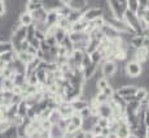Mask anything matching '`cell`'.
<instances>
[{
  "label": "cell",
  "mask_w": 149,
  "mask_h": 138,
  "mask_svg": "<svg viewBox=\"0 0 149 138\" xmlns=\"http://www.w3.org/2000/svg\"><path fill=\"white\" fill-rule=\"evenodd\" d=\"M95 99L97 100V103H99V104H101V103H107L110 98H108L104 93H102V91H99V93L95 95Z\"/></svg>",
  "instance_id": "obj_31"
},
{
  "label": "cell",
  "mask_w": 149,
  "mask_h": 138,
  "mask_svg": "<svg viewBox=\"0 0 149 138\" xmlns=\"http://www.w3.org/2000/svg\"><path fill=\"white\" fill-rule=\"evenodd\" d=\"M9 65L12 67V69L14 70V73H24V74H26V64H24V63H22L21 60H18L17 57L13 60L12 63H9Z\"/></svg>",
  "instance_id": "obj_14"
},
{
  "label": "cell",
  "mask_w": 149,
  "mask_h": 138,
  "mask_svg": "<svg viewBox=\"0 0 149 138\" xmlns=\"http://www.w3.org/2000/svg\"><path fill=\"white\" fill-rule=\"evenodd\" d=\"M18 21L21 25H24V26H30V25L34 24V20H33V16H31L30 12H27V11H24V12L19 13L18 16Z\"/></svg>",
  "instance_id": "obj_13"
},
{
  "label": "cell",
  "mask_w": 149,
  "mask_h": 138,
  "mask_svg": "<svg viewBox=\"0 0 149 138\" xmlns=\"http://www.w3.org/2000/svg\"><path fill=\"white\" fill-rule=\"evenodd\" d=\"M58 18H60V16H58V13H57V11H49V12H47L45 24H47V26H51V25H57Z\"/></svg>",
  "instance_id": "obj_16"
},
{
  "label": "cell",
  "mask_w": 149,
  "mask_h": 138,
  "mask_svg": "<svg viewBox=\"0 0 149 138\" xmlns=\"http://www.w3.org/2000/svg\"><path fill=\"white\" fill-rule=\"evenodd\" d=\"M137 3H139V5H141V7H147L149 0H137Z\"/></svg>",
  "instance_id": "obj_45"
},
{
  "label": "cell",
  "mask_w": 149,
  "mask_h": 138,
  "mask_svg": "<svg viewBox=\"0 0 149 138\" xmlns=\"http://www.w3.org/2000/svg\"><path fill=\"white\" fill-rule=\"evenodd\" d=\"M143 69H144V64L136 61V60H130V61L126 63L123 72L126 73V76L131 77V78H137L141 74Z\"/></svg>",
  "instance_id": "obj_2"
},
{
  "label": "cell",
  "mask_w": 149,
  "mask_h": 138,
  "mask_svg": "<svg viewBox=\"0 0 149 138\" xmlns=\"http://www.w3.org/2000/svg\"><path fill=\"white\" fill-rule=\"evenodd\" d=\"M102 16H104V9L100 7H92V5L83 13V18L88 22L93 21V20L99 18V17H102Z\"/></svg>",
  "instance_id": "obj_5"
},
{
  "label": "cell",
  "mask_w": 149,
  "mask_h": 138,
  "mask_svg": "<svg viewBox=\"0 0 149 138\" xmlns=\"http://www.w3.org/2000/svg\"><path fill=\"white\" fill-rule=\"evenodd\" d=\"M45 42L48 43L49 46H56L57 42H56V38L52 35V37H45Z\"/></svg>",
  "instance_id": "obj_42"
},
{
  "label": "cell",
  "mask_w": 149,
  "mask_h": 138,
  "mask_svg": "<svg viewBox=\"0 0 149 138\" xmlns=\"http://www.w3.org/2000/svg\"><path fill=\"white\" fill-rule=\"evenodd\" d=\"M90 59H91V63L99 65L100 63L102 61V55L99 50H95V51H92V52H90Z\"/></svg>",
  "instance_id": "obj_25"
},
{
  "label": "cell",
  "mask_w": 149,
  "mask_h": 138,
  "mask_svg": "<svg viewBox=\"0 0 149 138\" xmlns=\"http://www.w3.org/2000/svg\"><path fill=\"white\" fill-rule=\"evenodd\" d=\"M83 134H84V138H95V134H93L91 130H88V132H83Z\"/></svg>",
  "instance_id": "obj_44"
},
{
  "label": "cell",
  "mask_w": 149,
  "mask_h": 138,
  "mask_svg": "<svg viewBox=\"0 0 149 138\" xmlns=\"http://www.w3.org/2000/svg\"><path fill=\"white\" fill-rule=\"evenodd\" d=\"M70 25L71 24L69 22L68 17H60L58 21H57V26L61 27V29H64V30H66V31H69V29H70Z\"/></svg>",
  "instance_id": "obj_28"
},
{
  "label": "cell",
  "mask_w": 149,
  "mask_h": 138,
  "mask_svg": "<svg viewBox=\"0 0 149 138\" xmlns=\"http://www.w3.org/2000/svg\"><path fill=\"white\" fill-rule=\"evenodd\" d=\"M61 119H62V116H61V113L58 112V110H57V108H54V110L51 111L49 116H48V120L51 121V124H52V125L58 124V121H60Z\"/></svg>",
  "instance_id": "obj_21"
},
{
  "label": "cell",
  "mask_w": 149,
  "mask_h": 138,
  "mask_svg": "<svg viewBox=\"0 0 149 138\" xmlns=\"http://www.w3.org/2000/svg\"><path fill=\"white\" fill-rule=\"evenodd\" d=\"M132 60H136V61L141 63V64H144V63H147L149 60V51L147 47H139L135 50V52H134V59Z\"/></svg>",
  "instance_id": "obj_6"
},
{
  "label": "cell",
  "mask_w": 149,
  "mask_h": 138,
  "mask_svg": "<svg viewBox=\"0 0 149 138\" xmlns=\"http://www.w3.org/2000/svg\"><path fill=\"white\" fill-rule=\"evenodd\" d=\"M88 27V21H86L84 18L78 20V21L73 22V24L70 25V29H69V31H86V29Z\"/></svg>",
  "instance_id": "obj_12"
},
{
  "label": "cell",
  "mask_w": 149,
  "mask_h": 138,
  "mask_svg": "<svg viewBox=\"0 0 149 138\" xmlns=\"http://www.w3.org/2000/svg\"><path fill=\"white\" fill-rule=\"evenodd\" d=\"M42 7V1L40 0H31V1H26V5H25V11L27 12H33V11L38 9V8Z\"/></svg>",
  "instance_id": "obj_22"
},
{
  "label": "cell",
  "mask_w": 149,
  "mask_h": 138,
  "mask_svg": "<svg viewBox=\"0 0 149 138\" xmlns=\"http://www.w3.org/2000/svg\"><path fill=\"white\" fill-rule=\"evenodd\" d=\"M1 83H3V77L0 76V90H1Z\"/></svg>",
  "instance_id": "obj_49"
},
{
  "label": "cell",
  "mask_w": 149,
  "mask_h": 138,
  "mask_svg": "<svg viewBox=\"0 0 149 138\" xmlns=\"http://www.w3.org/2000/svg\"><path fill=\"white\" fill-rule=\"evenodd\" d=\"M101 130H102V128L100 125H97V124H95L93 125V128L91 129V132H92L95 136H101Z\"/></svg>",
  "instance_id": "obj_40"
},
{
  "label": "cell",
  "mask_w": 149,
  "mask_h": 138,
  "mask_svg": "<svg viewBox=\"0 0 149 138\" xmlns=\"http://www.w3.org/2000/svg\"><path fill=\"white\" fill-rule=\"evenodd\" d=\"M97 125H100L101 128H105V126H109V119H105V117H100L97 120Z\"/></svg>",
  "instance_id": "obj_36"
},
{
  "label": "cell",
  "mask_w": 149,
  "mask_h": 138,
  "mask_svg": "<svg viewBox=\"0 0 149 138\" xmlns=\"http://www.w3.org/2000/svg\"><path fill=\"white\" fill-rule=\"evenodd\" d=\"M101 31H102V34H104V37H107V38L109 39H116V38H121V33H119L118 30H116L111 25H109L105 22L104 25H102L101 27Z\"/></svg>",
  "instance_id": "obj_7"
},
{
  "label": "cell",
  "mask_w": 149,
  "mask_h": 138,
  "mask_svg": "<svg viewBox=\"0 0 149 138\" xmlns=\"http://www.w3.org/2000/svg\"><path fill=\"white\" fill-rule=\"evenodd\" d=\"M100 64H101V67H100V73H101V76L105 77V78L113 77L114 74L118 72V65H117V61H114V60H111V59L102 60Z\"/></svg>",
  "instance_id": "obj_3"
},
{
  "label": "cell",
  "mask_w": 149,
  "mask_h": 138,
  "mask_svg": "<svg viewBox=\"0 0 149 138\" xmlns=\"http://www.w3.org/2000/svg\"><path fill=\"white\" fill-rule=\"evenodd\" d=\"M108 138H109V137H108Z\"/></svg>",
  "instance_id": "obj_55"
},
{
  "label": "cell",
  "mask_w": 149,
  "mask_h": 138,
  "mask_svg": "<svg viewBox=\"0 0 149 138\" xmlns=\"http://www.w3.org/2000/svg\"><path fill=\"white\" fill-rule=\"evenodd\" d=\"M79 115H81V117L82 119H87L88 116H91V111H90V108H84V110H82V111H79L78 112Z\"/></svg>",
  "instance_id": "obj_39"
},
{
  "label": "cell",
  "mask_w": 149,
  "mask_h": 138,
  "mask_svg": "<svg viewBox=\"0 0 149 138\" xmlns=\"http://www.w3.org/2000/svg\"><path fill=\"white\" fill-rule=\"evenodd\" d=\"M143 123L145 124V126H149V111L145 112V116H144V120H143Z\"/></svg>",
  "instance_id": "obj_43"
},
{
  "label": "cell",
  "mask_w": 149,
  "mask_h": 138,
  "mask_svg": "<svg viewBox=\"0 0 149 138\" xmlns=\"http://www.w3.org/2000/svg\"><path fill=\"white\" fill-rule=\"evenodd\" d=\"M70 123L71 124H74L75 126H78V128H81V125L83 123V119L81 117V115H79L78 112H74V113L70 116Z\"/></svg>",
  "instance_id": "obj_29"
},
{
  "label": "cell",
  "mask_w": 149,
  "mask_h": 138,
  "mask_svg": "<svg viewBox=\"0 0 149 138\" xmlns=\"http://www.w3.org/2000/svg\"><path fill=\"white\" fill-rule=\"evenodd\" d=\"M147 138H149V126H147Z\"/></svg>",
  "instance_id": "obj_50"
},
{
  "label": "cell",
  "mask_w": 149,
  "mask_h": 138,
  "mask_svg": "<svg viewBox=\"0 0 149 138\" xmlns=\"http://www.w3.org/2000/svg\"><path fill=\"white\" fill-rule=\"evenodd\" d=\"M97 115H99L100 117L110 119L111 115H113V111H111V108H110V106H109L108 102L99 104V107H97Z\"/></svg>",
  "instance_id": "obj_9"
},
{
  "label": "cell",
  "mask_w": 149,
  "mask_h": 138,
  "mask_svg": "<svg viewBox=\"0 0 149 138\" xmlns=\"http://www.w3.org/2000/svg\"><path fill=\"white\" fill-rule=\"evenodd\" d=\"M78 130H81V128H78V126H75L74 124H68L66 126V129H65V132L66 133H74V132H78Z\"/></svg>",
  "instance_id": "obj_35"
},
{
  "label": "cell",
  "mask_w": 149,
  "mask_h": 138,
  "mask_svg": "<svg viewBox=\"0 0 149 138\" xmlns=\"http://www.w3.org/2000/svg\"><path fill=\"white\" fill-rule=\"evenodd\" d=\"M5 67H7V64H5L3 60H0V70H3V69H4Z\"/></svg>",
  "instance_id": "obj_47"
},
{
  "label": "cell",
  "mask_w": 149,
  "mask_h": 138,
  "mask_svg": "<svg viewBox=\"0 0 149 138\" xmlns=\"http://www.w3.org/2000/svg\"><path fill=\"white\" fill-rule=\"evenodd\" d=\"M83 17V12L81 9H74V8H71L70 13L68 14V20L70 24H73V22L78 21V20H81Z\"/></svg>",
  "instance_id": "obj_19"
},
{
  "label": "cell",
  "mask_w": 149,
  "mask_h": 138,
  "mask_svg": "<svg viewBox=\"0 0 149 138\" xmlns=\"http://www.w3.org/2000/svg\"><path fill=\"white\" fill-rule=\"evenodd\" d=\"M16 56H17V52H14L13 50H9V51H5V52L0 54V60H3L5 64H9V63H12L16 59Z\"/></svg>",
  "instance_id": "obj_18"
},
{
  "label": "cell",
  "mask_w": 149,
  "mask_h": 138,
  "mask_svg": "<svg viewBox=\"0 0 149 138\" xmlns=\"http://www.w3.org/2000/svg\"><path fill=\"white\" fill-rule=\"evenodd\" d=\"M108 3V7H109V11H110L111 16L116 17V18H119V20H123V14H125V11L127 8H125L118 0H107Z\"/></svg>",
  "instance_id": "obj_4"
},
{
  "label": "cell",
  "mask_w": 149,
  "mask_h": 138,
  "mask_svg": "<svg viewBox=\"0 0 149 138\" xmlns=\"http://www.w3.org/2000/svg\"><path fill=\"white\" fill-rule=\"evenodd\" d=\"M48 132H49V138H64L65 134V130L60 128L57 124L51 126V129Z\"/></svg>",
  "instance_id": "obj_17"
},
{
  "label": "cell",
  "mask_w": 149,
  "mask_h": 138,
  "mask_svg": "<svg viewBox=\"0 0 149 138\" xmlns=\"http://www.w3.org/2000/svg\"><path fill=\"white\" fill-rule=\"evenodd\" d=\"M66 34H68L66 30H64V29L57 26V30H56V33H54V38H56L57 44H60V43L64 41V38H65V35H66Z\"/></svg>",
  "instance_id": "obj_27"
},
{
  "label": "cell",
  "mask_w": 149,
  "mask_h": 138,
  "mask_svg": "<svg viewBox=\"0 0 149 138\" xmlns=\"http://www.w3.org/2000/svg\"><path fill=\"white\" fill-rule=\"evenodd\" d=\"M128 44H130L131 47H134L135 50L139 47H143V46H144V35L134 34V35L130 38V41H128Z\"/></svg>",
  "instance_id": "obj_15"
},
{
  "label": "cell",
  "mask_w": 149,
  "mask_h": 138,
  "mask_svg": "<svg viewBox=\"0 0 149 138\" xmlns=\"http://www.w3.org/2000/svg\"><path fill=\"white\" fill-rule=\"evenodd\" d=\"M75 138H84V134H83V132H82V130L79 132V133L77 134V137H75Z\"/></svg>",
  "instance_id": "obj_48"
},
{
  "label": "cell",
  "mask_w": 149,
  "mask_h": 138,
  "mask_svg": "<svg viewBox=\"0 0 149 138\" xmlns=\"http://www.w3.org/2000/svg\"><path fill=\"white\" fill-rule=\"evenodd\" d=\"M137 7H139V3H137V0H127V8L130 11L135 12V11L137 9Z\"/></svg>",
  "instance_id": "obj_33"
},
{
  "label": "cell",
  "mask_w": 149,
  "mask_h": 138,
  "mask_svg": "<svg viewBox=\"0 0 149 138\" xmlns=\"http://www.w3.org/2000/svg\"><path fill=\"white\" fill-rule=\"evenodd\" d=\"M5 11H7V4H5V0H0V16H4Z\"/></svg>",
  "instance_id": "obj_41"
},
{
  "label": "cell",
  "mask_w": 149,
  "mask_h": 138,
  "mask_svg": "<svg viewBox=\"0 0 149 138\" xmlns=\"http://www.w3.org/2000/svg\"><path fill=\"white\" fill-rule=\"evenodd\" d=\"M127 138H136V136H134V134H130Z\"/></svg>",
  "instance_id": "obj_51"
},
{
  "label": "cell",
  "mask_w": 149,
  "mask_h": 138,
  "mask_svg": "<svg viewBox=\"0 0 149 138\" xmlns=\"http://www.w3.org/2000/svg\"><path fill=\"white\" fill-rule=\"evenodd\" d=\"M0 76H1V70H0Z\"/></svg>",
  "instance_id": "obj_53"
},
{
  "label": "cell",
  "mask_w": 149,
  "mask_h": 138,
  "mask_svg": "<svg viewBox=\"0 0 149 138\" xmlns=\"http://www.w3.org/2000/svg\"><path fill=\"white\" fill-rule=\"evenodd\" d=\"M147 108H148V111H149V96H148V102H147Z\"/></svg>",
  "instance_id": "obj_52"
},
{
  "label": "cell",
  "mask_w": 149,
  "mask_h": 138,
  "mask_svg": "<svg viewBox=\"0 0 149 138\" xmlns=\"http://www.w3.org/2000/svg\"><path fill=\"white\" fill-rule=\"evenodd\" d=\"M9 50H13L12 43L10 42H0V54L5 52V51H9Z\"/></svg>",
  "instance_id": "obj_32"
},
{
  "label": "cell",
  "mask_w": 149,
  "mask_h": 138,
  "mask_svg": "<svg viewBox=\"0 0 149 138\" xmlns=\"http://www.w3.org/2000/svg\"><path fill=\"white\" fill-rule=\"evenodd\" d=\"M34 37H35L36 39H39V41H44L45 39V33L44 31H40V30H36L35 29V33H34Z\"/></svg>",
  "instance_id": "obj_37"
},
{
  "label": "cell",
  "mask_w": 149,
  "mask_h": 138,
  "mask_svg": "<svg viewBox=\"0 0 149 138\" xmlns=\"http://www.w3.org/2000/svg\"><path fill=\"white\" fill-rule=\"evenodd\" d=\"M60 1H61L64 5H70L71 4V0H60Z\"/></svg>",
  "instance_id": "obj_46"
},
{
  "label": "cell",
  "mask_w": 149,
  "mask_h": 138,
  "mask_svg": "<svg viewBox=\"0 0 149 138\" xmlns=\"http://www.w3.org/2000/svg\"><path fill=\"white\" fill-rule=\"evenodd\" d=\"M31 16H33L34 22H45V18H47V11L43 7L38 8V9L33 11L31 12Z\"/></svg>",
  "instance_id": "obj_10"
},
{
  "label": "cell",
  "mask_w": 149,
  "mask_h": 138,
  "mask_svg": "<svg viewBox=\"0 0 149 138\" xmlns=\"http://www.w3.org/2000/svg\"><path fill=\"white\" fill-rule=\"evenodd\" d=\"M27 1H31V0H27Z\"/></svg>",
  "instance_id": "obj_54"
},
{
  "label": "cell",
  "mask_w": 149,
  "mask_h": 138,
  "mask_svg": "<svg viewBox=\"0 0 149 138\" xmlns=\"http://www.w3.org/2000/svg\"><path fill=\"white\" fill-rule=\"evenodd\" d=\"M27 110H29V106L26 104V102L22 99L21 102L17 104V115H18V116H21V117H26Z\"/></svg>",
  "instance_id": "obj_23"
},
{
  "label": "cell",
  "mask_w": 149,
  "mask_h": 138,
  "mask_svg": "<svg viewBox=\"0 0 149 138\" xmlns=\"http://www.w3.org/2000/svg\"><path fill=\"white\" fill-rule=\"evenodd\" d=\"M123 21L132 29L135 34L143 35V29H141V25H140V18L136 16L135 12H132V11H130L127 8V9L125 11V14H123Z\"/></svg>",
  "instance_id": "obj_1"
},
{
  "label": "cell",
  "mask_w": 149,
  "mask_h": 138,
  "mask_svg": "<svg viewBox=\"0 0 149 138\" xmlns=\"http://www.w3.org/2000/svg\"><path fill=\"white\" fill-rule=\"evenodd\" d=\"M13 86H14V82L12 78H4V77H3L1 90H12Z\"/></svg>",
  "instance_id": "obj_30"
},
{
  "label": "cell",
  "mask_w": 149,
  "mask_h": 138,
  "mask_svg": "<svg viewBox=\"0 0 149 138\" xmlns=\"http://www.w3.org/2000/svg\"><path fill=\"white\" fill-rule=\"evenodd\" d=\"M109 86V80L108 78H105V77H100V78H97V81H96V87H97V90L99 91H102L104 89H107Z\"/></svg>",
  "instance_id": "obj_26"
},
{
  "label": "cell",
  "mask_w": 149,
  "mask_h": 138,
  "mask_svg": "<svg viewBox=\"0 0 149 138\" xmlns=\"http://www.w3.org/2000/svg\"><path fill=\"white\" fill-rule=\"evenodd\" d=\"M57 110H58V112L61 113L62 117H70L71 115L74 113V110L71 108V106L69 102H62L61 104H58Z\"/></svg>",
  "instance_id": "obj_11"
},
{
  "label": "cell",
  "mask_w": 149,
  "mask_h": 138,
  "mask_svg": "<svg viewBox=\"0 0 149 138\" xmlns=\"http://www.w3.org/2000/svg\"><path fill=\"white\" fill-rule=\"evenodd\" d=\"M86 51H81V50H73V52L70 54V56L73 57V60L77 63V65H81L82 64V60L83 56H84Z\"/></svg>",
  "instance_id": "obj_24"
},
{
  "label": "cell",
  "mask_w": 149,
  "mask_h": 138,
  "mask_svg": "<svg viewBox=\"0 0 149 138\" xmlns=\"http://www.w3.org/2000/svg\"><path fill=\"white\" fill-rule=\"evenodd\" d=\"M148 96H149V90H147V89L143 87V86L137 87V91L135 93V99L137 102H141V100L147 99Z\"/></svg>",
  "instance_id": "obj_20"
},
{
  "label": "cell",
  "mask_w": 149,
  "mask_h": 138,
  "mask_svg": "<svg viewBox=\"0 0 149 138\" xmlns=\"http://www.w3.org/2000/svg\"><path fill=\"white\" fill-rule=\"evenodd\" d=\"M136 91H137V86L134 85V83H130V85H125V86H121L119 89H117L116 93L123 98V96L135 95Z\"/></svg>",
  "instance_id": "obj_8"
},
{
  "label": "cell",
  "mask_w": 149,
  "mask_h": 138,
  "mask_svg": "<svg viewBox=\"0 0 149 138\" xmlns=\"http://www.w3.org/2000/svg\"><path fill=\"white\" fill-rule=\"evenodd\" d=\"M49 48H51V46L45 42V39L40 42V47H39V50H42L43 52H48V51H49Z\"/></svg>",
  "instance_id": "obj_38"
},
{
  "label": "cell",
  "mask_w": 149,
  "mask_h": 138,
  "mask_svg": "<svg viewBox=\"0 0 149 138\" xmlns=\"http://www.w3.org/2000/svg\"><path fill=\"white\" fill-rule=\"evenodd\" d=\"M29 44H30L31 47H34L35 50H39V47H40V41H39V39H36L35 37H34L33 39H30V41H29Z\"/></svg>",
  "instance_id": "obj_34"
}]
</instances>
